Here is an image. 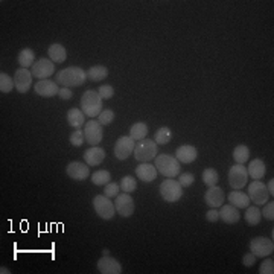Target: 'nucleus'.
I'll return each instance as SVG.
<instances>
[{
    "mask_svg": "<svg viewBox=\"0 0 274 274\" xmlns=\"http://www.w3.org/2000/svg\"><path fill=\"white\" fill-rule=\"evenodd\" d=\"M85 81H87V72L82 70L81 67H76V66L63 69L55 75V82L58 85H63V87H67V88L79 87Z\"/></svg>",
    "mask_w": 274,
    "mask_h": 274,
    "instance_id": "1",
    "label": "nucleus"
},
{
    "mask_svg": "<svg viewBox=\"0 0 274 274\" xmlns=\"http://www.w3.org/2000/svg\"><path fill=\"white\" fill-rule=\"evenodd\" d=\"M81 110L88 118H96L102 112V99L98 91L87 90L81 98Z\"/></svg>",
    "mask_w": 274,
    "mask_h": 274,
    "instance_id": "2",
    "label": "nucleus"
},
{
    "mask_svg": "<svg viewBox=\"0 0 274 274\" xmlns=\"http://www.w3.org/2000/svg\"><path fill=\"white\" fill-rule=\"evenodd\" d=\"M155 169L158 174L165 175L166 178H175L177 175H180V161L169 154H161L157 155L155 158Z\"/></svg>",
    "mask_w": 274,
    "mask_h": 274,
    "instance_id": "3",
    "label": "nucleus"
},
{
    "mask_svg": "<svg viewBox=\"0 0 274 274\" xmlns=\"http://www.w3.org/2000/svg\"><path fill=\"white\" fill-rule=\"evenodd\" d=\"M157 146L158 145L154 142V139H143V140H139L136 143L133 154H134L137 161L148 163L157 157Z\"/></svg>",
    "mask_w": 274,
    "mask_h": 274,
    "instance_id": "4",
    "label": "nucleus"
},
{
    "mask_svg": "<svg viewBox=\"0 0 274 274\" xmlns=\"http://www.w3.org/2000/svg\"><path fill=\"white\" fill-rule=\"evenodd\" d=\"M160 195L166 203H177L183 197V186L175 178H166L160 185Z\"/></svg>",
    "mask_w": 274,
    "mask_h": 274,
    "instance_id": "5",
    "label": "nucleus"
},
{
    "mask_svg": "<svg viewBox=\"0 0 274 274\" xmlns=\"http://www.w3.org/2000/svg\"><path fill=\"white\" fill-rule=\"evenodd\" d=\"M248 183V172L244 165H233L229 169V185L233 191H241Z\"/></svg>",
    "mask_w": 274,
    "mask_h": 274,
    "instance_id": "6",
    "label": "nucleus"
},
{
    "mask_svg": "<svg viewBox=\"0 0 274 274\" xmlns=\"http://www.w3.org/2000/svg\"><path fill=\"white\" fill-rule=\"evenodd\" d=\"M93 209L96 212V215L105 221H110L113 220L115 213H116V207H115V203L105 197V195H96L93 198Z\"/></svg>",
    "mask_w": 274,
    "mask_h": 274,
    "instance_id": "7",
    "label": "nucleus"
},
{
    "mask_svg": "<svg viewBox=\"0 0 274 274\" xmlns=\"http://www.w3.org/2000/svg\"><path fill=\"white\" fill-rule=\"evenodd\" d=\"M250 251L256 257H268L274 251V242H272V239H268L263 236H256L250 241Z\"/></svg>",
    "mask_w": 274,
    "mask_h": 274,
    "instance_id": "8",
    "label": "nucleus"
},
{
    "mask_svg": "<svg viewBox=\"0 0 274 274\" xmlns=\"http://www.w3.org/2000/svg\"><path fill=\"white\" fill-rule=\"evenodd\" d=\"M247 195L256 206L265 204L268 201V197H269L266 186L260 180H254L253 183H250V185L247 186Z\"/></svg>",
    "mask_w": 274,
    "mask_h": 274,
    "instance_id": "9",
    "label": "nucleus"
},
{
    "mask_svg": "<svg viewBox=\"0 0 274 274\" xmlns=\"http://www.w3.org/2000/svg\"><path fill=\"white\" fill-rule=\"evenodd\" d=\"M84 136H85V142H88V145L96 146L98 143H101L104 131H102V125L99 124V121H88L84 125Z\"/></svg>",
    "mask_w": 274,
    "mask_h": 274,
    "instance_id": "10",
    "label": "nucleus"
},
{
    "mask_svg": "<svg viewBox=\"0 0 274 274\" xmlns=\"http://www.w3.org/2000/svg\"><path fill=\"white\" fill-rule=\"evenodd\" d=\"M31 73H32V76L38 78V81L49 79V76H52L55 73V63H52L49 58H40L31 67Z\"/></svg>",
    "mask_w": 274,
    "mask_h": 274,
    "instance_id": "11",
    "label": "nucleus"
},
{
    "mask_svg": "<svg viewBox=\"0 0 274 274\" xmlns=\"http://www.w3.org/2000/svg\"><path fill=\"white\" fill-rule=\"evenodd\" d=\"M136 140L130 136H122L115 143V157L118 160H127L134 152Z\"/></svg>",
    "mask_w": 274,
    "mask_h": 274,
    "instance_id": "12",
    "label": "nucleus"
},
{
    "mask_svg": "<svg viewBox=\"0 0 274 274\" xmlns=\"http://www.w3.org/2000/svg\"><path fill=\"white\" fill-rule=\"evenodd\" d=\"M115 207H116V213H119L124 218H130L134 213L136 204L134 200L130 194H121L115 198Z\"/></svg>",
    "mask_w": 274,
    "mask_h": 274,
    "instance_id": "13",
    "label": "nucleus"
},
{
    "mask_svg": "<svg viewBox=\"0 0 274 274\" xmlns=\"http://www.w3.org/2000/svg\"><path fill=\"white\" fill-rule=\"evenodd\" d=\"M32 73L31 70L28 69H17L16 70V75H14V84H16V90L19 93H28V90L31 88L32 85Z\"/></svg>",
    "mask_w": 274,
    "mask_h": 274,
    "instance_id": "14",
    "label": "nucleus"
},
{
    "mask_svg": "<svg viewBox=\"0 0 274 274\" xmlns=\"http://www.w3.org/2000/svg\"><path fill=\"white\" fill-rule=\"evenodd\" d=\"M66 174L75 181H84L90 175V166L81 161H72L66 168Z\"/></svg>",
    "mask_w": 274,
    "mask_h": 274,
    "instance_id": "15",
    "label": "nucleus"
},
{
    "mask_svg": "<svg viewBox=\"0 0 274 274\" xmlns=\"http://www.w3.org/2000/svg\"><path fill=\"white\" fill-rule=\"evenodd\" d=\"M35 93L41 98H53L55 95H58L60 87L55 81L50 79H41L34 85Z\"/></svg>",
    "mask_w": 274,
    "mask_h": 274,
    "instance_id": "16",
    "label": "nucleus"
},
{
    "mask_svg": "<svg viewBox=\"0 0 274 274\" xmlns=\"http://www.w3.org/2000/svg\"><path fill=\"white\" fill-rule=\"evenodd\" d=\"M224 200H226V194L224 191L220 188V186H210L206 194H204V201L209 207H221L224 204Z\"/></svg>",
    "mask_w": 274,
    "mask_h": 274,
    "instance_id": "17",
    "label": "nucleus"
},
{
    "mask_svg": "<svg viewBox=\"0 0 274 274\" xmlns=\"http://www.w3.org/2000/svg\"><path fill=\"white\" fill-rule=\"evenodd\" d=\"M98 271L101 274H121L122 272V265L110 256H102L98 260Z\"/></svg>",
    "mask_w": 274,
    "mask_h": 274,
    "instance_id": "18",
    "label": "nucleus"
},
{
    "mask_svg": "<svg viewBox=\"0 0 274 274\" xmlns=\"http://www.w3.org/2000/svg\"><path fill=\"white\" fill-rule=\"evenodd\" d=\"M197 157H198V151L192 145H181L175 151V158L180 163H185V165L194 163L197 160Z\"/></svg>",
    "mask_w": 274,
    "mask_h": 274,
    "instance_id": "19",
    "label": "nucleus"
},
{
    "mask_svg": "<svg viewBox=\"0 0 274 274\" xmlns=\"http://www.w3.org/2000/svg\"><path fill=\"white\" fill-rule=\"evenodd\" d=\"M136 175H137L139 180H142L145 183H151V181H154L157 178L158 172H157L154 165H151V163H140L136 168Z\"/></svg>",
    "mask_w": 274,
    "mask_h": 274,
    "instance_id": "20",
    "label": "nucleus"
},
{
    "mask_svg": "<svg viewBox=\"0 0 274 274\" xmlns=\"http://www.w3.org/2000/svg\"><path fill=\"white\" fill-rule=\"evenodd\" d=\"M105 158V151L99 146H93L84 152V161L88 166H98L104 161Z\"/></svg>",
    "mask_w": 274,
    "mask_h": 274,
    "instance_id": "21",
    "label": "nucleus"
},
{
    "mask_svg": "<svg viewBox=\"0 0 274 274\" xmlns=\"http://www.w3.org/2000/svg\"><path fill=\"white\" fill-rule=\"evenodd\" d=\"M239 218H241V213H239V210L235 206H232V204L224 206L223 204V207L220 210V220H223V223H226V224H236L239 221Z\"/></svg>",
    "mask_w": 274,
    "mask_h": 274,
    "instance_id": "22",
    "label": "nucleus"
},
{
    "mask_svg": "<svg viewBox=\"0 0 274 274\" xmlns=\"http://www.w3.org/2000/svg\"><path fill=\"white\" fill-rule=\"evenodd\" d=\"M47 55H49V60L55 64H60V63H64L66 58H67V50L63 44L60 43H53L49 46L47 49Z\"/></svg>",
    "mask_w": 274,
    "mask_h": 274,
    "instance_id": "23",
    "label": "nucleus"
},
{
    "mask_svg": "<svg viewBox=\"0 0 274 274\" xmlns=\"http://www.w3.org/2000/svg\"><path fill=\"white\" fill-rule=\"evenodd\" d=\"M247 172H248V177H251L253 180H260L265 177V172H266V168H265V163L262 158H254L248 163V168H247Z\"/></svg>",
    "mask_w": 274,
    "mask_h": 274,
    "instance_id": "24",
    "label": "nucleus"
},
{
    "mask_svg": "<svg viewBox=\"0 0 274 274\" xmlns=\"http://www.w3.org/2000/svg\"><path fill=\"white\" fill-rule=\"evenodd\" d=\"M227 200L230 201L232 206H235L236 209H247L250 206V198L247 194L241 192V191H232L227 195Z\"/></svg>",
    "mask_w": 274,
    "mask_h": 274,
    "instance_id": "25",
    "label": "nucleus"
},
{
    "mask_svg": "<svg viewBox=\"0 0 274 274\" xmlns=\"http://www.w3.org/2000/svg\"><path fill=\"white\" fill-rule=\"evenodd\" d=\"M66 119H67V124L76 130H79L82 125H85V115L79 108H70L66 115Z\"/></svg>",
    "mask_w": 274,
    "mask_h": 274,
    "instance_id": "26",
    "label": "nucleus"
},
{
    "mask_svg": "<svg viewBox=\"0 0 274 274\" xmlns=\"http://www.w3.org/2000/svg\"><path fill=\"white\" fill-rule=\"evenodd\" d=\"M107 76H108V69L105 66H93L87 72V78L93 82H99V81L105 79Z\"/></svg>",
    "mask_w": 274,
    "mask_h": 274,
    "instance_id": "27",
    "label": "nucleus"
},
{
    "mask_svg": "<svg viewBox=\"0 0 274 274\" xmlns=\"http://www.w3.org/2000/svg\"><path fill=\"white\" fill-rule=\"evenodd\" d=\"M17 61H19L20 67H23V69L32 67L34 63H35V52H34L32 49L26 47V49L20 50V53H19V57H17Z\"/></svg>",
    "mask_w": 274,
    "mask_h": 274,
    "instance_id": "28",
    "label": "nucleus"
},
{
    "mask_svg": "<svg viewBox=\"0 0 274 274\" xmlns=\"http://www.w3.org/2000/svg\"><path fill=\"white\" fill-rule=\"evenodd\" d=\"M146 136H148V125L145 122H136L130 128V137L134 139L136 142L146 139Z\"/></svg>",
    "mask_w": 274,
    "mask_h": 274,
    "instance_id": "29",
    "label": "nucleus"
},
{
    "mask_svg": "<svg viewBox=\"0 0 274 274\" xmlns=\"http://www.w3.org/2000/svg\"><path fill=\"white\" fill-rule=\"evenodd\" d=\"M262 220V213L259 210V207L256 206H248L247 210H245V223L250 226V227H254L260 223Z\"/></svg>",
    "mask_w": 274,
    "mask_h": 274,
    "instance_id": "30",
    "label": "nucleus"
},
{
    "mask_svg": "<svg viewBox=\"0 0 274 274\" xmlns=\"http://www.w3.org/2000/svg\"><path fill=\"white\" fill-rule=\"evenodd\" d=\"M110 181H112V175L105 169H101V171H96L91 174V183H93L95 186H105Z\"/></svg>",
    "mask_w": 274,
    "mask_h": 274,
    "instance_id": "31",
    "label": "nucleus"
},
{
    "mask_svg": "<svg viewBox=\"0 0 274 274\" xmlns=\"http://www.w3.org/2000/svg\"><path fill=\"white\" fill-rule=\"evenodd\" d=\"M172 140V131L168 127H161L154 134V142L157 145H168Z\"/></svg>",
    "mask_w": 274,
    "mask_h": 274,
    "instance_id": "32",
    "label": "nucleus"
},
{
    "mask_svg": "<svg viewBox=\"0 0 274 274\" xmlns=\"http://www.w3.org/2000/svg\"><path fill=\"white\" fill-rule=\"evenodd\" d=\"M233 158H235V161L239 163V165L247 163L248 158H250V149H248V146H247V145H238V146L233 149Z\"/></svg>",
    "mask_w": 274,
    "mask_h": 274,
    "instance_id": "33",
    "label": "nucleus"
},
{
    "mask_svg": "<svg viewBox=\"0 0 274 274\" xmlns=\"http://www.w3.org/2000/svg\"><path fill=\"white\" fill-rule=\"evenodd\" d=\"M201 178H203V181H204V185H207V186L210 188V186H216V183H218V180H220V175H218V171H216V169L207 168V169L203 171Z\"/></svg>",
    "mask_w": 274,
    "mask_h": 274,
    "instance_id": "34",
    "label": "nucleus"
},
{
    "mask_svg": "<svg viewBox=\"0 0 274 274\" xmlns=\"http://www.w3.org/2000/svg\"><path fill=\"white\" fill-rule=\"evenodd\" d=\"M16 87L14 84V78H11L8 73H0V91L2 93H10V91H13Z\"/></svg>",
    "mask_w": 274,
    "mask_h": 274,
    "instance_id": "35",
    "label": "nucleus"
},
{
    "mask_svg": "<svg viewBox=\"0 0 274 274\" xmlns=\"http://www.w3.org/2000/svg\"><path fill=\"white\" fill-rule=\"evenodd\" d=\"M121 189L125 192V194H131V192H134L136 189H137V183H136V178L134 177H124L122 180H121Z\"/></svg>",
    "mask_w": 274,
    "mask_h": 274,
    "instance_id": "36",
    "label": "nucleus"
},
{
    "mask_svg": "<svg viewBox=\"0 0 274 274\" xmlns=\"http://www.w3.org/2000/svg\"><path fill=\"white\" fill-rule=\"evenodd\" d=\"M195 181V177L192 172H185V174H180L178 175V183L183 188H191Z\"/></svg>",
    "mask_w": 274,
    "mask_h": 274,
    "instance_id": "37",
    "label": "nucleus"
},
{
    "mask_svg": "<svg viewBox=\"0 0 274 274\" xmlns=\"http://www.w3.org/2000/svg\"><path fill=\"white\" fill-rule=\"evenodd\" d=\"M119 189H121V186L118 185V183H108V185H105L104 186V195L105 197H108V198H116L118 195H119Z\"/></svg>",
    "mask_w": 274,
    "mask_h": 274,
    "instance_id": "38",
    "label": "nucleus"
},
{
    "mask_svg": "<svg viewBox=\"0 0 274 274\" xmlns=\"http://www.w3.org/2000/svg\"><path fill=\"white\" fill-rule=\"evenodd\" d=\"M69 140H70V143H72L73 146H76V148L82 146V143L85 142V136H84V131H81V130H75V131H73V133L70 134Z\"/></svg>",
    "mask_w": 274,
    "mask_h": 274,
    "instance_id": "39",
    "label": "nucleus"
},
{
    "mask_svg": "<svg viewBox=\"0 0 274 274\" xmlns=\"http://www.w3.org/2000/svg\"><path fill=\"white\" fill-rule=\"evenodd\" d=\"M98 118H99V124H101V125H110V124L115 121V112H112V110H102Z\"/></svg>",
    "mask_w": 274,
    "mask_h": 274,
    "instance_id": "40",
    "label": "nucleus"
},
{
    "mask_svg": "<svg viewBox=\"0 0 274 274\" xmlns=\"http://www.w3.org/2000/svg\"><path fill=\"white\" fill-rule=\"evenodd\" d=\"M98 93H99L101 99H112L113 95H115V88L112 85L105 84V85H101V88L98 90Z\"/></svg>",
    "mask_w": 274,
    "mask_h": 274,
    "instance_id": "41",
    "label": "nucleus"
},
{
    "mask_svg": "<svg viewBox=\"0 0 274 274\" xmlns=\"http://www.w3.org/2000/svg\"><path fill=\"white\" fill-rule=\"evenodd\" d=\"M260 213H262V216L265 218V220H268V221H272L274 220V203L272 201H266L265 203V207L260 210Z\"/></svg>",
    "mask_w": 274,
    "mask_h": 274,
    "instance_id": "42",
    "label": "nucleus"
},
{
    "mask_svg": "<svg viewBox=\"0 0 274 274\" xmlns=\"http://www.w3.org/2000/svg\"><path fill=\"white\" fill-rule=\"evenodd\" d=\"M272 272H274V262H272V259H265L260 263L259 274H272Z\"/></svg>",
    "mask_w": 274,
    "mask_h": 274,
    "instance_id": "43",
    "label": "nucleus"
},
{
    "mask_svg": "<svg viewBox=\"0 0 274 274\" xmlns=\"http://www.w3.org/2000/svg\"><path fill=\"white\" fill-rule=\"evenodd\" d=\"M256 256L250 251V253H247V254H244V257H242V263L247 266V268H250V266H253L254 263H256Z\"/></svg>",
    "mask_w": 274,
    "mask_h": 274,
    "instance_id": "44",
    "label": "nucleus"
},
{
    "mask_svg": "<svg viewBox=\"0 0 274 274\" xmlns=\"http://www.w3.org/2000/svg\"><path fill=\"white\" fill-rule=\"evenodd\" d=\"M206 220H207L209 223H218V221H220V210H215V209L212 207L210 210H207Z\"/></svg>",
    "mask_w": 274,
    "mask_h": 274,
    "instance_id": "45",
    "label": "nucleus"
},
{
    "mask_svg": "<svg viewBox=\"0 0 274 274\" xmlns=\"http://www.w3.org/2000/svg\"><path fill=\"white\" fill-rule=\"evenodd\" d=\"M58 96H60L63 101H69V99H72L73 93H72V90H70V88L63 87V88H60V91H58Z\"/></svg>",
    "mask_w": 274,
    "mask_h": 274,
    "instance_id": "46",
    "label": "nucleus"
},
{
    "mask_svg": "<svg viewBox=\"0 0 274 274\" xmlns=\"http://www.w3.org/2000/svg\"><path fill=\"white\" fill-rule=\"evenodd\" d=\"M265 186H266V191H268V194L272 197V195H274V180L271 178V180L268 181V185H265Z\"/></svg>",
    "mask_w": 274,
    "mask_h": 274,
    "instance_id": "47",
    "label": "nucleus"
},
{
    "mask_svg": "<svg viewBox=\"0 0 274 274\" xmlns=\"http://www.w3.org/2000/svg\"><path fill=\"white\" fill-rule=\"evenodd\" d=\"M0 272H2V274H11V271H10V268H7V266H0Z\"/></svg>",
    "mask_w": 274,
    "mask_h": 274,
    "instance_id": "48",
    "label": "nucleus"
},
{
    "mask_svg": "<svg viewBox=\"0 0 274 274\" xmlns=\"http://www.w3.org/2000/svg\"><path fill=\"white\" fill-rule=\"evenodd\" d=\"M102 254H104V256H108V254H110V250H108V248H105V250L102 251Z\"/></svg>",
    "mask_w": 274,
    "mask_h": 274,
    "instance_id": "49",
    "label": "nucleus"
}]
</instances>
